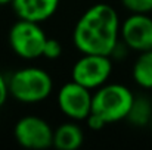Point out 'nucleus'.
I'll return each instance as SVG.
<instances>
[{"instance_id": "obj_3", "label": "nucleus", "mask_w": 152, "mask_h": 150, "mask_svg": "<svg viewBox=\"0 0 152 150\" xmlns=\"http://www.w3.org/2000/svg\"><path fill=\"white\" fill-rule=\"evenodd\" d=\"M134 94L123 84H103L96 88L92 101V112L101 116L106 124L127 118L133 104Z\"/></svg>"}, {"instance_id": "obj_4", "label": "nucleus", "mask_w": 152, "mask_h": 150, "mask_svg": "<svg viewBox=\"0 0 152 150\" xmlns=\"http://www.w3.org/2000/svg\"><path fill=\"white\" fill-rule=\"evenodd\" d=\"M48 37L39 22L19 19L9 30V46L21 59H37L43 56Z\"/></svg>"}, {"instance_id": "obj_16", "label": "nucleus", "mask_w": 152, "mask_h": 150, "mask_svg": "<svg viewBox=\"0 0 152 150\" xmlns=\"http://www.w3.org/2000/svg\"><path fill=\"white\" fill-rule=\"evenodd\" d=\"M12 1L13 0H0V6H4V4H9V3L12 4Z\"/></svg>"}, {"instance_id": "obj_17", "label": "nucleus", "mask_w": 152, "mask_h": 150, "mask_svg": "<svg viewBox=\"0 0 152 150\" xmlns=\"http://www.w3.org/2000/svg\"><path fill=\"white\" fill-rule=\"evenodd\" d=\"M149 127H151V130H152V118H151V122H149Z\"/></svg>"}, {"instance_id": "obj_15", "label": "nucleus", "mask_w": 152, "mask_h": 150, "mask_svg": "<svg viewBox=\"0 0 152 150\" xmlns=\"http://www.w3.org/2000/svg\"><path fill=\"white\" fill-rule=\"evenodd\" d=\"M9 81L4 78V75L0 72V107L6 103L7 96H9Z\"/></svg>"}, {"instance_id": "obj_8", "label": "nucleus", "mask_w": 152, "mask_h": 150, "mask_svg": "<svg viewBox=\"0 0 152 150\" xmlns=\"http://www.w3.org/2000/svg\"><path fill=\"white\" fill-rule=\"evenodd\" d=\"M120 37L130 50H152V18L148 13H132L121 24Z\"/></svg>"}, {"instance_id": "obj_12", "label": "nucleus", "mask_w": 152, "mask_h": 150, "mask_svg": "<svg viewBox=\"0 0 152 150\" xmlns=\"http://www.w3.org/2000/svg\"><path fill=\"white\" fill-rule=\"evenodd\" d=\"M152 118V103L145 96H134L133 104L130 107V112L127 115V121L133 124L134 127H145L149 125Z\"/></svg>"}, {"instance_id": "obj_14", "label": "nucleus", "mask_w": 152, "mask_h": 150, "mask_svg": "<svg viewBox=\"0 0 152 150\" xmlns=\"http://www.w3.org/2000/svg\"><path fill=\"white\" fill-rule=\"evenodd\" d=\"M62 53V46L58 40L55 38H48L46 44H45V49H43V57L46 59H50V60H55L61 56Z\"/></svg>"}, {"instance_id": "obj_1", "label": "nucleus", "mask_w": 152, "mask_h": 150, "mask_svg": "<svg viewBox=\"0 0 152 150\" xmlns=\"http://www.w3.org/2000/svg\"><path fill=\"white\" fill-rule=\"evenodd\" d=\"M120 28L117 10L106 3H98L77 21L72 41L83 54L109 56L120 40Z\"/></svg>"}, {"instance_id": "obj_6", "label": "nucleus", "mask_w": 152, "mask_h": 150, "mask_svg": "<svg viewBox=\"0 0 152 150\" xmlns=\"http://www.w3.org/2000/svg\"><path fill=\"white\" fill-rule=\"evenodd\" d=\"M93 94L90 88L74 80L64 84L58 93V106L61 112L72 121H86L92 112Z\"/></svg>"}, {"instance_id": "obj_7", "label": "nucleus", "mask_w": 152, "mask_h": 150, "mask_svg": "<svg viewBox=\"0 0 152 150\" xmlns=\"http://www.w3.org/2000/svg\"><path fill=\"white\" fill-rule=\"evenodd\" d=\"M15 140L25 149L43 150L53 144V130L39 116H24L13 128Z\"/></svg>"}, {"instance_id": "obj_2", "label": "nucleus", "mask_w": 152, "mask_h": 150, "mask_svg": "<svg viewBox=\"0 0 152 150\" xmlns=\"http://www.w3.org/2000/svg\"><path fill=\"white\" fill-rule=\"evenodd\" d=\"M9 81V93L21 103H39L50 96L53 80L42 68L28 66L15 71Z\"/></svg>"}, {"instance_id": "obj_10", "label": "nucleus", "mask_w": 152, "mask_h": 150, "mask_svg": "<svg viewBox=\"0 0 152 150\" xmlns=\"http://www.w3.org/2000/svg\"><path fill=\"white\" fill-rule=\"evenodd\" d=\"M84 141V133L75 121L65 122L53 130V147L59 150H75Z\"/></svg>"}, {"instance_id": "obj_13", "label": "nucleus", "mask_w": 152, "mask_h": 150, "mask_svg": "<svg viewBox=\"0 0 152 150\" xmlns=\"http://www.w3.org/2000/svg\"><path fill=\"white\" fill-rule=\"evenodd\" d=\"M123 6L132 13H151L152 0H121Z\"/></svg>"}, {"instance_id": "obj_11", "label": "nucleus", "mask_w": 152, "mask_h": 150, "mask_svg": "<svg viewBox=\"0 0 152 150\" xmlns=\"http://www.w3.org/2000/svg\"><path fill=\"white\" fill-rule=\"evenodd\" d=\"M132 74H133L134 83L139 87L151 90L152 88V50L140 51V54L134 60Z\"/></svg>"}, {"instance_id": "obj_5", "label": "nucleus", "mask_w": 152, "mask_h": 150, "mask_svg": "<svg viewBox=\"0 0 152 150\" xmlns=\"http://www.w3.org/2000/svg\"><path fill=\"white\" fill-rule=\"evenodd\" d=\"M112 74V60L105 54H83L72 66L71 77L75 83L95 90L109 80Z\"/></svg>"}, {"instance_id": "obj_9", "label": "nucleus", "mask_w": 152, "mask_h": 150, "mask_svg": "<svg viewBox=\"0 0 152 150\" xmlns=\"http://www.w3.org/2000/svg\"><path fill=\"white\" fill-rule=\"evenodd\" d=\"M59 6V0H13L12 7L19 19L33 22L48 21Z\"/></svg>"}]
</instances>
